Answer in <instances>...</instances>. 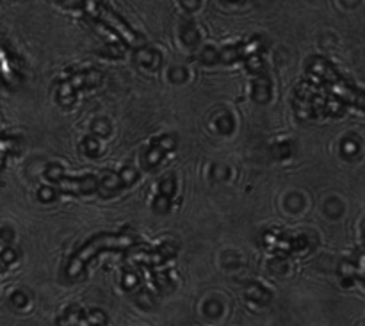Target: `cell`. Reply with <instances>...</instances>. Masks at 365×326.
Returning a JSON list of instances; mask_svg holds the SVG:
<instances>
[{"instance_id":"obj_1","label":"cell","mask_w":365,"mask_h":326,"mask_svg":"<svg viewBox=\"0 0 365 326\" xmlns=\"http://www.w3.org/2000/svg\"><path fill=\"white\" fill-rule=\"evenodd\" d=\"M134 241V235L128 232H121V234H98L95 238L89 239L73 257H71L70 264H68V275L70 277H78L84 273L86 266L93 257L98 253L106 252V250H118V248H127Z\"/></svg>"},{"instance_id":"obj_2","label":"cell","mask_w":365,"mask_h":326,"mask_svg":"<svg viewBox=\"0 0 365 326\" xmlns=\"http://www.w3.org/2000/svg\"><path fill=\"white\" fill-rule=\"evenodd\" d=\"M103 75L98 70H82L77 73L70 75L61 82L59 89H57V102L63 106H71L77 100V95L86 89L96 88L102 84Z\"/></svg>"},{"instance_id":"obj_3","label":"cell","mask_w":365,"mask_h":326,"mask_svg":"<svg viewBox=\"0 0 365 326\" xmlns=\"http://www.w3.org/2000/svg\"><path fill=\"white\" fill-rule=\"evenodd\" d=\"M46 178L56 182L61 191L71 193V195H89L98 189V178L95 175H84V177H66L61 166H48L45 171Z\"/></svg>"},{"instance_id":"obj_4","label":"cell","mask_w":365,"mask_h":326,"mask_svg":"<svg viewBox=\"0 0 365 326\" xmlns=\"http://www.w3.org/2000/svg\"><path fill=\"white\" fill-rule=\"evenodd\" d=\"M267 49V39L264 36H253L252 39L239 45L225 46V49L217 50V63H235V61L242 59L246 61L252 56H260L264 50Z\"/></svg>"},{"instance_id":"obj_5","label":"cell","mask_w":365,"mask_h":326,"mask_svg":"<svg viewBox=\"0 0 365 326\" xmlns=\"http://www.w3.org/2000/svg\"><path fill=\"white\" fill-rule=\"evenodd\" d=\"M0 81L9 88H14L21 81L20 63L13 56V52L4 45H0Z\"/></svg>"},{"instance_id":"obj_6","label":"cell","mask_w":365,"mask_h":326,"mask_svg":"<svg viewBox=\"0 0 365 326\" xmlns=\"http://www.w3.org/2000/svg\"><path fill=\"white\" fill-rule=\"evenodd\" d=\"M173 148L175 138H171V136H163V138L155 139V141L152 143V146L148 148V152L145 153V166L148 168V170L157 168L160 164V161L164 159V156H166L168 152H171Z\"/></svg>"},{"instance_id":"obj_7","label":"cell","mask_w":365,"mask_h":326,"mask_svg":"<svg viewBox=\"0 0 365 326\" xmlns=\"http://www.w3.org/2000/svg\"><path fill=\"white\" fill-rule=\"evenodd\" d=\"M134 61L138 66L145 68V70L157 71L160 68V64H163V56L159 54V50L152 49V46L141 45L135 49Z\"/></svg>"},{"instance_id":"obj_8","label":"cell","mask_w":365,"mask_h":326,"mask_svg":"<svg viewBox=\"0 0 365 326\" xmlns=\"http://www.w3.org/2000/svg\"><path fill=\"white\" fill-rule=\"evenodd\" d=\"M253 98L255 102L264 103L271 98V84H269V78L266 77L264 73L257 75L255 82H253Z\"/></svg>"},{"instance_id":"obj_9","label":"cell","mask_w":365,"mask_h":326,"mask_svg":"<svg viewBox=\"0 0 365 326\" xmlns=\"http://www.w3.org/2000/svg\"><path fill=\"white\" fill-rule=\"evenodd\" d=\"M18 145H20V143H18V139L0 134V170L6 166L7 157H11L14 152H16Z\"/></svg>"},{"instance_id":"obj_10","label":"cell","mask_w":365,"mask_h":326,"mask_svg":"<svg viewBox=\"0 0 365 326\" xmlns=\"http://www.w3.org/2000/svg\"><path fill=\"white\" fill-rule=\"evenodd\" d=\"M180 39L184 41V45L187 46H196L200 43V32L196 29V25L192 21H185L180 27Z\"/></svg>"},{"instance_id":"obj_11","label":"cell","mask_w":365,"mask_h":326,"mask_svg":"<svg viewBox=\"0 0 365 326\" xmlns=\"http://www.w3.org/2000/svg\"><path fill=\"white\" fill-rule=\"evenodd\" d=\"M159 189H160V195L166 196V198H171V196L175 195V178L170 177L166 178V180L160 182Z\"/></svg>"},{"instance_id":"obj_12","label":"cell","mask_w":365,"mask_h":326,"mask_svg":"<svg viewBox=\"0 0 365 326\" xmlns=\"http://www.w3.org/2000/svg\"><path fill=\"white\" fill-rule=\"evenodd\" d=\"M84 150L89 156H96L98 153V141L95 138H88L84 141Z\"/></svg>"},{"instance_id":"obj_13","label":"cell","mask_w":365,"mask_h":326,"mask_svg":"<svg viewBox=\"0 0 365 326\" xmlns=\"http://www.w3.org/2000/svg\"><path fill=\"white\" fill-rule=\"evenodd\" d=\"M180 6L184 7L185 11L192 13V11H198L200 6H202V0H180Z\"/></svg>"},{"instance_id":"obj_14","label":"cell","mask_w":365,"mask_h":326,"mask_svg":"<svg viewBox=\"0 0 365 326\" xmlns=\"http://www.w3.org/2000/svg\"><path fill=\"white\" fill-rule=\"evenodd\" d=\"M93 131L98 132V134H102V136H107V132L110 131V127H109V123H107L106 120H100V121H96L95 125H93Z\"/></svg>"},{"instance_id":"obj_15","label":"cell","mask_w":365,"mask_h":326,"mask_svg":"<svg viewBox=\"0 0 365 326\" xmlns=\"http://www.w3.org/2000/svg\"><path fill=\"white\" fill-rule=\"evenodd\" d=\"M61 4H63V6H66V7H78L81 6V0H59Z\"/></svg>"},{"instance_id":"obj_16","label":"cell","mask_w":365,"mask_h":326,"mask_svg":"<svg viewBox=\"0 0 365 326\" xmlns=\"http://www.w3.org/2000/svg\"><path fill=\"white\" fill-rule=\"evenodd\" d=\"M342 4H344L346 7H355V6H359L360 0H342Z\"/></svg>"},{"instance_id":"obj_17","label":"cell","mask_w":365,"mask_h":326,"mask_svg":"<svg viewBox=\"0 0 365 326\" xmlns=\"http://www.w3.org/2000/svg\"><path fill=\"white\" fill-rule=\"evenodd\" d=\"M225 2H228V4H242V2H246V0H225Z\"/></svg>"}]
</instances>
